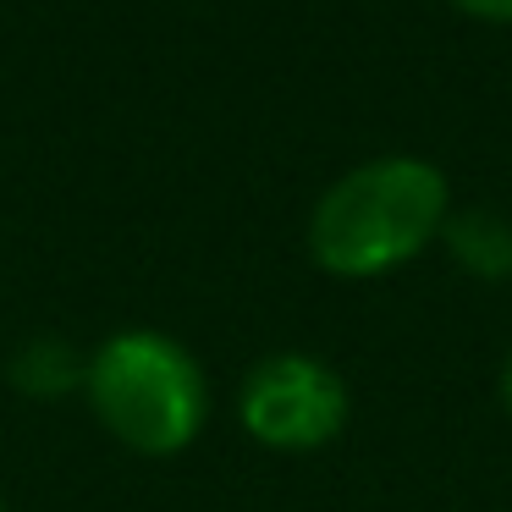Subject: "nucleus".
I'll list each match as a JSON object with an SVG mask.
<instances>
[{
    "instance_id": "obj_1",
    "label": "nucleus",
    "mask_w": 512,
    "mask_h": 512,
    "mask_svg": "<svg viewBox=\"0 0 512 512\" xmlns=\"http://www.w3.org/2000/svg\"><path fill=\"white\" fill-rule=\"evenodd\" d=\"M452 182L424 155H375L331 182L309 210V259L336 281H375L441 243Z\"/></svg>"
},
{
    "instance_id": "obj_8",
    "label": "nucleus",
    "mask_w": 512,
    "mask_h": 512,
    "mask_svg": "<svg viewBox=\"0 0 512 512\" xmlns=\"http://www.w3.org/2000/svg\"><path fill=\"white\" fill-rule=\"evenodd\" d=\"M0 512H6V501H0Z\"/></svg>"
},
{
    "instance_id": "obj_3",
    "label": "nucleus",
    "mask_w": 512,
    "mask_h": 512,
    "mask_svg": "<svg viewBox=\"0 0 512 512\" xmlns=\"http://www.w3.org/2000/svg\"><path fill=\"white\" fill-rule=\"evenodd\" d=\"M347 380L314 353H270L237 386V424L270 452H320L347 430Z\"/></svg>"
},
{
    "instance_id": "obj_6",
    "label": "nucleus",
    "mask_w": 512,
    "mask_h": 512,
    "mask_svg": "<svg viewBox=\"0 0 512 512\" xmlns=\"http://www.w3.org/2000/svg\"><path fill=\"white\" fill-rule=\"evenodd\" d=\"M457 17L468 23H485V28H512V0H446Z\"/></svg>"
},
{
    "instance_id": "obj_2",
    "label": "nucleus",
    "mask_w": 512,
    "mask_h": 512,
    "mask_svg": "<svg viewBox=\"0 0 512 512\" xmlns=\"http://www.w3.org/2000/svg\"><path fill=\"white\" fill-rule=\"evenodd\" d=\"M89 408L127 452L177 457L210 424V380L204 364L166 331H116L94 347L83 369Z\"/></svg>"
},
{
    "instance_id": "obj_4",
    "label": "nucleus",
    "mask_w": 512,
    "mask_h": 512,
    "mask_svg": "<svg viewBox=\"0 0 512 512\" xmlns=\"http://www.w3.org/2000/svg\"><path fill=\"white\" fill-rule=\"evenodd\" d=\"M441 248L463 276L474 281H507L512 276V215L490 210V204H463L446 215Z\"/></svg>"
},
{
    "instance_id": "obj_7",
    "label": "nucleus",
    "mask_w": 512,
    "mask_h": 512,
    "mask_svg": "<svg viewBox=\"0 0 512 512\" xmlns=\"http://www.w3.org/2000/svg\"><path fill=\"white\" fill-rule=\"evenodd\" d=\"M501 408L512 413V353H507V364H501Z\"/></svg>"
},
{
    "instance_id": "obj_5",
    "label": "nucleus",
    "mask_w": 512,
    "mask_h": 512,
    "mask_svg": "<svg viewBox=\"0 0 512 512\" xmlns=\"http://www.w3.org/2000/svg\"><path fill=\"white\" fill-rule=\"evenodd\" d=\"M12 369H17V386H23V391H34V397H61V391L83 386V369H89V364H78V353H72L67 342L39 336L34 347L17 353Z\"/></svg>"
}]
</instances>
